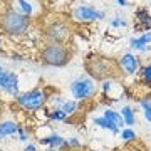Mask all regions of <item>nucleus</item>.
<instances>
[{"instance_id":"f257e3e1","label":"nucleus","mask_w":151,"mask_h":151,"mask_svg":"<svg viewBox=\"0 0 151 151\" xmlns=\"http://www.w3.org/2000/svg\"><path fill=\"white\" fill-rule=\"evenodd\" d=\"M84 69H86V76L92 77L94 81L118 79L121 76L118 59H113V57H108V55L89 54L84 59Z\"/></svg>"},{"instance_id":"f03ea898","label":"nucleus","mask_w":151,"mask_h":151,"mask_svg":"<svg viewBox=\"0 0 151 151\" xmlns=\"http://www.w3.org/2000/svg\"><path fill=\"white\" fill-rule=\"evenodd\" d=\"M74 57V49L72 44L62 42H50L44 40L42 45L39 47V59L44 65L50 67H64Z\"/></svg>"},{"instance_id":"7ed1b4c3","label":"nucleus","mask_w":151,"mask_h":151,"mask_svg":"<svg viewBox=\"0 0 151 151\" xmlns=\"http://www.w3.org/2000/svg\"><path fill=\"white\" fill-rule=\"evenodd\" d=\"M30 30V17L19 14L10 7L0 12V32L10 39H19L27 35Z\"/></svg>"},{"instance_id":"20e7f679","label":"nucleus","mask_w":151,"mask_h":151,"mask_svg":"<svg viewBox=\"0 0 151 151\" xmlns=\"http://www.w3.org/2000/svg\"><path fill=\"white\" fill-rule=\"evenodd\" d=\"M47 96L49 92L45 87H34V89H29V91L19 92L15 97H14V104L20 111H25V113H37L39 109L45 108L47 104Z\"/></svg>"},{"instance_id":"39448f33","label":"nucleus","mask_w":151,"mask_h":151,"mask_svg":"<svg viewBox=\"0 0 151 151\" xmlns=\"http://www.w3.org/2000/svg\"><path fill=\"white\" fill-rule=\"evenodd\" d=\"M70 94L77 103L91 101L97 94V82L89 76H79L70 82Z\"/></svg>"},{"instance_id":"423d86ee","label":"nucleus","mask_w":151,"mask_h":151,"mask_svg":"<svg viewBox=\"0 0 151 151\" xmlns=\"http://www.w3.org/2000/svg\"><path fill=\"white\" fill-rule=\"evenodd\" d=\"M45 40L50 42H62V44H70V37H72V29L69 25V20L64 19H54L50 20L44 27L42 32Z\"/></svg>"},{"instance_id":"0eeeda50","label":"nucleus","mask_w":151,"mask_h":151,"mask_svg":"<svg viewBox=\"0 0 151 151\" xmlns=\"http://www.w3.org/2000/svg\"><path fill=\"white\" fill-rule=\"evenodd\" d=\"M104 14L103 10H99L96 7L89 5V4H76L70 7V20L76 24H92V22H99L104 20Z\"/></svg>"},{"instance_id":"6e6552de","label":"nucleus","mask_w":151,"mask_h":151,"mask_svg":"<svg viewBox=\"0 0 151 151\" xmlns=\"http://www.w3.org/2000/svg\"><path fill=\"white\" fill-rule=\"evenodd\" d=\"M118 65L119 70L123 76H128V77H134V76L139 74V69L143 62H141V57L134 52H126L118 59Z\"/></svg>"},{"instance_id":"1a4fd4ad","label":"nucleus","mask_w":151,"mask_h":151,"mask_svg":"<svg viewBox=\"0 0 151 151\" xmlns=\"http://www.w3.org/2000/svg\"><path fill=\"white\" fill-rule=\"evenodd\" d=\"M0 92H4L12 99L20 92V79L14 70H4L0 76Z\"/></svg>"},{"instance_id":"9d476101","label":"nucleus","mask_w":151,"mask_h":151,"mask_svg":"<svg viewBox=\"0 0 151 151\" xmlns=\"http://www.w3.org/2000/svg\"><path fill=\"white\" fill-rule=\"evenodd\" d=\"M134 20H136V29H139V30H143V32L151 30V14H150L148 9H145V7L136 9Z\"/></svg>"},{"instance_id":"9b49d317","label":"nucleus","mask_w":151,"mask_h":151,"mask_svg":"<svg viewBox=\"0 0 151 151\" xmlns=\"http://www.w3.org/2000/svg\"><path fill=\"white\" fill-rule=\"evenodd\" d=\"M19 121L10 118H2L0 119V139H5L9 136L17 134V128H19Z\"/></svg>"},{"instance_id":"f8f14e48","label":"nucleus","mask_w":151,"mask_h":151,"mask_svg":"<svg viewBox=\"0 0 151 151\" xmlns=\"http://www.w3.org/2000/svg\"><path fill=\"white\" fill-rule=\"evenodd\" d=\"M64 139L65 138H62L59 133H54V131L45 134V136H39L37 138V141L42 146H45V148H54V150H59L60 146H62V143H64Z\"/></svg>"},{"instance_id":"ddd939ff","label":"nucleus","mask_w":151,"mask_h":151,"mask_svg":"<svg viewBox=\"0 0 151 151\" xmlns=\"http://www.w3.org/2000/svg\"><path fill=\"white\" fill-rule=\"evenodd\" d=\"M10 9H14L15 12L19 14H24L27 17H32L34 15V5L30 0H10Z\"/></svg>"},{"instance_id":"4468645a","label":"nucleus","mask_w":151,"mask_h":151,"mask_svg":"<svg viewBox=\"0 0 151 151\" xmlns=\"http://www.w3.org/2000/svg\"><path fill=\"white\" fill-rule=\"evenodd\" d=\"M92 124L97 126V128H101V129H106L109 133H113V134H119V128L116 124H113L109 119H106L104 116H97V118H92Z\"/></svg>"},{"instance_id":"2eb2a0df","label":"nucleus","mask_w":151,"mask_h":151,"mask_svg":"<svg viewBox=\"0 0 151 151\" xmlns=\"http://www.w3.org/2000/svg\"><path fill=\"white\" fill-rule=\"evenodd\" d=\"M119 114H121V118H123L126 128H133V126L136 124V113H134V109L131 108V106H124V108H121Z\"/></svg>"},{"instance_id":"dca6fc26","label":"nucleus","mask_w":151,"mask_h":151,"mask_svg":"<svg viewBox=\"0 0 151 151\" xmlns=\"http://www.w3.org/2000/svg\"><path fill=\"white\" fill-rule=\"evenodd\" d=\"M103 116L106 119H109L113 124H116L119 129H121V128H124V121H123V118H121L119 111H114V109H111V108H106L103 111Z\"/></svg>"},{"instance_id":"f3484780","label":"nucleus","mask_w":151,"mask_h":151,"mask_svg":"<svg viewBox=\"0 0 151 151\" xmlns=\"http://www.w3.org/2000/svg\"><path fill=\"white\" fill-rule=\"evenodd\" d=\"M60 109L64 111L65 116H67V119H69L70 116H74V114L77 113V109H79V103L74 101V99H64V103L60 104Z\"/></svg>"},{"instance_id":"a211bd4d","label":"nucleus","mask_w":151,"mask_h":151,"mask_svg":"<svg viewBox=\"0 0 151 151\" xmlns=\"http://www.w3.org/2000/svg\"><path fill=\"white\" fill-rule=\"evenodd\" d=\"M139 81L143 82V84H146V86H151V62H148V64H143L139 69Z\"/></svg>"},{"instance_id":"6ab92c4d","label":"nucleus","mask_w":151,"mask_h":151,"mask_svg":"<svg viewBox=\"0 0 151 151\" xmlns=\"http://www.w3.org/2000/svg\"><path fill=\"white\" fill-rule=\"evenodd\" d=\"M47 119L49 121H67V116H65V113L60 108H52L49 109Z\"/></svg>"},{"instance_id":"aec40b11","label":"nucleus","mask_w":151,"mask_h":151,"mask_svg":"<svg viewBox=\"0 0 151 151\" xmlns=\"http://www.w3.org/2000/svg\"><path fill=\"white\" fill-rule=\"evenodd\" d=\"M50 4V9L54 10H64V9H69V7L74 5L76 0H47Z\"/></svg>"},{"instance_id":"412c9836","label":"nucleus","mask_w":151,"mask_h":151,"mask_svg":"<svg viewBox=\"0 0 151 151\" xmlns=\"http://www.w3.org/2000/svg\"><path fill=\"white\" fill-rule=\"evenodd\" d=\"M129 47H131V50H134V52L145 54V52H148L150 45H145V44L141 42L138 37H131V39H129Z\"/></svg>"},{"instance_id":"4be33fe9","label":"nucleus","mask_w":151,"mask_h":151,"mask_svg":"<svg viewBox=\"0 0 151 151\" xmlns=\"http://www.w3.org/2000/svg\"><path fill=\"white\" fill-rule=\"evenodd\" d=\"M139 106H141V109H143L145 119L148 121V123H151V99H148V97L139 99Z\"/></svg>"},{"instance_id":"5701e85b","label":"nucleus","mask_w":151,"mask_h":151,"mask_svg":"<svg viewBox=\"0 0 151 151\" xmlns=\"http://www.w3.org/2000/svg\"><path fill=\"white\" fill-rule=\"evenodd\" d=\"M17 139L22 141V143H27L30 139V129L25 124H19V128H17Z\"/></svg>"},{"instance_id":"b1692460","label":"nucleus","mask_w":151,"mask_h":151,"mask_svg":"<svg viewBox=\"0 0 151 151\" xmlns=\"http://www.w3.org/2000/svg\"><path fill=\"white\" fill-rule=\"evenodd\" d=\"M121 139L124 141V143H131V141H136V138H138V134H136V131L133 129V128H124L121 133Z\"/></svg>"},{"instance_id":"393cba45","label":"nucleus","mask_w":151,"mask_h":151,"mask_svg":"<svg viewBox=\"0 0 151 151\" xmlns=\"http://www.w3.org/2000/svg\"><path fill=\"white\" fill-rule=\"evenodd\" d=\"M109 24H111V27H113V29H124V27H128V20H126V19H121V17H118V15L113 17Z\"/></svg>"},{"instance_id":"a878e982","label":"nucleus","mask_w":151,"mask_h":151,"mask_svg":"<svg viewBox=\"0 0 151 151\" xmlns=\"http://www.w3.org/2000/svg\"><path fill=\"white\" fill-rule=\"evenodd\" d=\"M116 151H145V148H143V146L131 145V143H126V145H124L121 150H116Z\"/></svg>"},{"instance_id":"bb28decb","label":"nucleus","mask_w":151,"mask_h":151,"mask_svg":"<svg viewBox=\"0 0 151 151\" xmlns=\"http://www.w3.org/2000/svg\"><path fill=\"white\" fill-rule=\"evenodd\" d=\"M138 39H139L141 42L145 44V45H150V44H151V30H148V32H143Z\"/></svg>"},{"instance_id":"cd10ccee","label":"nucleus","mask_w":151,"mask_h":151,"mask_svg":"<svg viewBox=\"0 0 151 151\" xmlns=\"http://www.w3.org/2000/svg\"><path fill=\"white\" fill-rule=\"evenodd\" d=\"M22 151H39V148H37V145H34V143H27V145L24 146Z\"/></svg>"},{"instance_id":"c85d7f7f","label":"nucleus","mask_w":151,"mask_h":151,"mask_svg":"<svg viewBox=\"0 0 151 151\" xmlns=\"http://www.w3.org/2000/svg\"><path fill=\"white\" fill-rule=\"evenodd\" d=\"M116 4H118L119 7H126V5H128V2H126V0H116Z\"/></svg>"},{"instance_id":"c756f323","label":"nucleus","mask_w":151,"mask_h":151,"mask_svg":"<svg viewBox=\"0 0 151 151\" xmlns=\"http://www.w3.org/2000/svg\"><path fill=\"white\" fill-rule=\"evenodd\" d=\"M2 116H4V104L0 103V119H2Z\"/></svg>"},{"instance_id":"7c9ffc66","label":"nucleus","mask_w":151,"mask_h":151,"mask_svg":"<svg viewBox=\"0 0 151 151\" xmlns=\"http://www.w3.org/2000/svg\"><path fill=\"white\" fill-rule=\"evenodd\" d=\"M4 70H5V69H4V65H2V62H0V76H2V72H4Z\"/></svg>"},{"instance_id":"2f4dec72","label":"nucleus","mask_w":151,"mask_h":151,"mask_svg":"<svg viewBox=\"0 0 151 151\" xmlns=\"http://www.w3.org/2000/svg\"><path fill=\"white\" fill-rule=\"evenodd\" d=\"M44 151H57V150H54V148H45Z\"/></svg>"},{"instance_id":"473e14b6","label":"nucleus","mask_w":151,"mask_h":151,"mask_svg":"<svg viewBox=\"0 0 151 151\" xmlns=\"http://www.w3.org/2000/svg\"><path fill=\"white\" fill-rule=\"evenodd\" d=\"M0 49H2V39H0Z\"/></svg>"},{"instance_id":"72a5a7b5","label":"nucleus","mask_w":151,"mask_h":151,"mask_svg":"<svg viewBox=\"0 0 151 151\" xmlns=\"http://www.w3.org/2000/svg\"><path fill=\"white\" fill-rule=\"evenodd\" d=\"M0 151H5V150H4V148H0Z\"/></svg>"}]
</instances>
